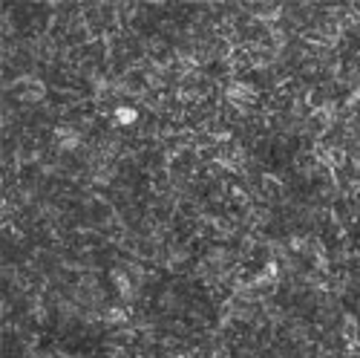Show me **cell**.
<instances>
[{
	"instance_id": "6da1fadb",
	"label": "cell",
	"mask_w": 360,
	"mask_h": 358,
	"mask_svg": "<svg viewBox=\"0 0 360 358\" xmlns=\"http://www.w3.org/2000/svg\"><path fill=\"white\" fill-rule=\"evenodd\" d=\"M135 116H138V113H135L133 107H118V110H115V121H118V124H133Z\"/></svg>"
}]
</instances>
